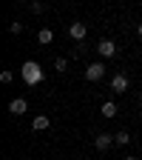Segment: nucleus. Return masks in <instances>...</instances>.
<instances>
[{"label": "nucleus", "instance_id": "nucleus-16", "mask_svg": "<svg viewBox=\"0 0 142 160\" xmlns=\"http://www.w3.org/2000/svg\"><path fill=\"white\" fill-rule=\"evenodd\" d=\"M136 34H139V37H142V23H139V26H136Z\"/></svg>", "mask_w": 142, "mask_h": 160}, {"label": "nucleus", "instance_id": "nucleus-11", "mask_svg": "<svg viewBox=\"0 0 142 160\" xmlns=\"http://www.w3.org/2000/svg\"><path fill=\"white\" fill-rule=\"evenodd\" d=\"M114 143L128 146V143H131V134H128V132H117V134H114Z\"/></svg>", "mask_w": 142, "mask_h": 160}, {"label": "nucleus", "instance_id": "nucleus-8", "mask_svg": "<svg viewBox=\"0 0 142 160\" xmlns=\"http://www.w3.org/2000/svg\"><path fill=\"white\" fill-rule=\"evenodd\" d=\"M48 126H51V120H48L46 114H37V117L31 120V129H34V132H46Z\"/></svg>", "mask_w": 142, "mask_h": 160}, {"label": "nucleus", "instance_id": "nucleus-4", "mask_svg": "<svg viewBox=\"0 0 142 160\" xmlns=\"http://www.w3.org/2000/svg\"><path fill=\"white\" fill-rule=\"evenodd\" d=\"M68 34H71V40H85L88 26H85V23H80V20H74V23L68 26Z\"/></svg>", "mask_w": 142, "mask_h": 160}, {"label": "nucleus", "instance_id": "nucleus-14", "mask_svg": "<svg viewBox=\"0 0 142 160\" xmlns=\"http://www.w3.org/2000/svg\"><path fill=\"white\" fill-rule=\"evenodd\" d=\"M0 80H3V83H11V80H14V74H11L9 69H3V72H0Z\"/></svg>", "mask_w": 142, "mask_h": 160}, {"label": "nucleus", "instance_id": "nucleus-10", "mask_svg": "<svg viewBox=\"0 0 142 160\" xmlns=\"http://www.w3.org/2000/svg\"><path fill=\"white\" fill-rule=\"evenodd\" d=\"M37 40H40L43 46H48L51 40H54V32H51V29H40V32H37Z\"/></svg>", "mask_w": 142, "mask_h": 160}, {"label": "nucleus", "instance_id": "nucleus-6", "mask_svg": "<svg viewBox=\"0 0 142 160\" xmlns=\"http://www.w3.org/2000/svg\"><path fill=\"white\" fill-rule=\"evenodd\" d=\"M9 112L20 117V114H26V112H29V103H26V100H23V97H14V100H11V103H9Z\"/></svg>", "mask_w": 142, "mask_h": 160}, {"label": "nucleus", "instance_id": "nucleus-5", "mask_svg": "<svg viewBox=\"0 0 142 160\" xmlns=\"http://www.w3.org/2000/svg\"><path fill=\"white\" fill-rule=\"evenodd\" d=\"M111 92H117V94H125L128 92V77L119 72V74H114V80H111Z\"/></svg>", "mask_w": 142, "mask_h": 160}, {"label": "nucleus", "instance_id": "nucleus-9", "mask_svg": "<svg viewBox=\"0 0 142 160\" xmlns=\"http://www.w3.org/2000/svg\"><path fill=\"white\" fill-rule=\"evenodd\" d=\"M99 112H103V117H117V103H114V100H105Z\"/></svg>", "mask_w": 142, "mask_h": 160}, {"label": "nucleus", "instance_id": "nucleus-17", "mask_svg": "<svg viewBox=\"0 0 142 160\" xmlns=\"http://www.w3.org/2000/svg\"><path fill=\"white\" fill-rule=\"evenodd\" d=\"M125 160H136V157H125Z\"/></svg>", "mask_w": 142, "mask_h": 160}, {"label": "nucleus", "instance_id": "nucleus-12", "mask_svg": "<svg viewBox=\"0 0 142 160\" xmlns=\"http://www.w3.org/2000/svg\"><path fill=\"white\" fill-rule=\"evenodd\" d=\"M54 69H57L60 74H63V72L68 69V60H66V57H57V60H54Z\"/></svg>", "mask_w": 142, "mask_h": 160}, {"label": "nucleus", "instance_id": "nucleus-2", "mask_svg": "<svg viewBox=\"0 0 142 160\" xmlns=\"http://www.w3.org/2000/svg\"><path fill=\"white\" fill-rule=\"evenodd\" d=\"M103 77H105V63H103V60L85 66V80H88V83H97V80H103Z\"/></svg>", "mask_w": 142, "mask_h": 160}, {"label": "nucleus", "instance_id": "nucleus-18", "mask_svg": "<svg viewBox=\"0 0 142 160\" xmlns=\"http://www.w3.org/2000/svg\"><path fill=\"white\" fill-rule=\"evenodd\" d=\"M139 103H142V94H139Z\"/></svg>", "mask_w": 142, "mask_h": 160}, {"label": "nucleus", "instance_id": "nucleus-3", "mask_svg": "<svg viewBox=\"0 0 142 160\" xmlns=\"http://www.w3.org/2000/svg\"><path fill=\"white\" fill-rule=\"evenodd\" d=\"M97 54L103 57V60L114 57L117 54V43H114V40H99V43H97Z\"/></svg>", "mask_w": 142, "mask_h": 160}, {"label": "nucleus", "instance_id": "nucleus-7", "mask_svg": "<svg viewBox=\"0 0 142 160\" xmlns=\"http://www.w3.org/2000/svg\"><path fill=\"white\" fill-rule=\"evenodd\" d=\"M111 143H114V134H105V132H103V134H97V137H94V146H97L99 152L111 149Z\"/></svg>", "mask_w": 142, "mask_h": 160}, {"label": "nucleus", "instance_id": "nucleus-1", "mask_svg": "<svg viewBox=\"0 0 142 160\" xmlns=\"http://www.w3.org/2000/svg\"><path fill=\"white\" fill-rule=\"evenodd\" d=\"M20 77H23V83H29V86H40V83L46 80V74H43V69H40V63H34V60H26V63H23Z\"/></svg>", "mask_w": 142, "mask_h": 160}, {"label": "nucleus", "instance_id": "nucleus-13", "mask_svg": "<svg viewBox=\"0 0 142 160\" xmlns=\"http://www.w3.org/2000/svg\"><path fill=\"white\" fill-rule=\"evenodd\" d=\"M31 12H34V14H43V12H46V6L40 3V0H34V3H31Z\"/></svg>", "mask_w": 142, "mask_h": 160}, {"label": "nucleus", "instance_id": "nucleus-15", "mask_svg": "<svg viewBox=\"0 0 142 160\" xmlns=\"http://www.w3.org/2000/svg\"><path fill=\"white\" fill-rule=\"evenodd\" d=\"M9 32H11V34H20V32H23V23H17V20H14V23H9Z\"/></svg>", "mask_w": 142, "mask_h": 160}]
</instances>
